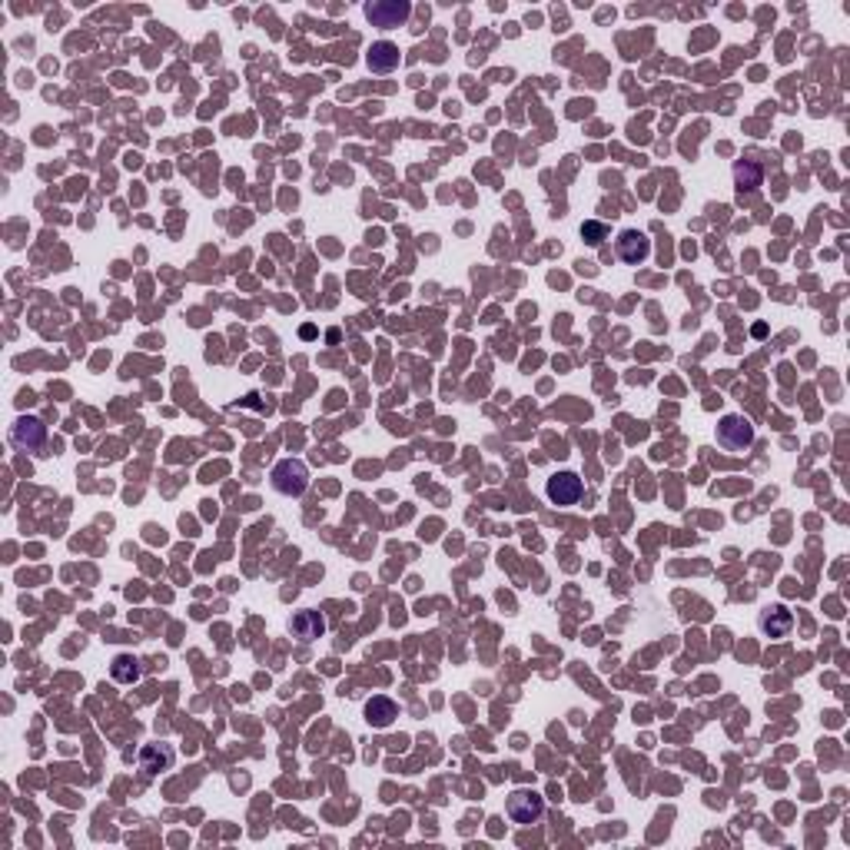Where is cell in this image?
Masks as SVG:
<instances>
[{
	"instance_id": "cell-10",
	"label": "cell",
	"mask_w": 850,
	"mask_h": 850,
	"mask_svg": "<svg viewBox=\"0 0 850 850\" xmlns=\"http://www.w3.org/2000/svg\"><path fill=\"white\" fill-rule=\"evenodd\" d=\"M399 60H402V53H399V47H395L393 40H376L366 53V67L372 74H393L395 67H399Z\"/></svg>"
},
{
	"instance_id": "cell-7",
	"label": "cell",
	"mask_w": 850,
	"mask_h": 850,
	"mask_svg": "<svg viewBox=\"0 0 850 850\" xmlns=\"http://www.w3.org/2000/svg\"><path fill=\"white\" fill-rule=\"evenodd\" d=\"M290 635L296 638V641L309 645V641H316V638L326 635V618H322L319 611H313V608L296 611V615L290 618Z\"/></svg>"
},
{
	"instance_id": "cell-4",
	"label": "cell",
	"mask_w": 850,
	"mask_h": 850,
	"mask_svg": "<svg viewBox=\"0 0 850 850\" xmlns=\"http://www.w3.org/2000/svg\"><path fill=\"white\" fill-rule=\"evenodd\" d=\"M505 811H508V817L521 827L538 824V821L545 817V798H542L538 790H512V794H508Z\"/></svg>"
},
{
	"instance_id": "cell-9",
	"label": "cell",
	"mask_w": 850,
	"mask_h": 850,
	"mask_svg": "<svg viewBox=\"0 0 850 850\" xmlns=\"http://www.w3.org/2000/svg\"><path fill=\"white\" fill-rule=\"evenodd\" d=\"M582 489L584 485L575 472H559V475L548 479V498H552L555 505H575V502L582 498Z\"/></svg>"
},
{
	"instance_id": "cell-8",
	"label": "cell",
	"mask_w": 850,
	"mask_h": 850,
	"mask_svg": "<svg viewBox=\"0 0 850 850\" xmlns=\"http://www.w3.org/2000/svg\"><path fill=\"white\" fill-rule=\"evenodd\" d=\"M173 761H177V751L170 748V744H163V741H153V744H143L140 748V767L143 775H163V771H170L173 767Z\"/></svg>"
},
{
	"instance_id": "cell-6",
	"label": "cell",
	"mask_w": 850,
	"mask_h": 850,
	"mask_svg": "<svg viewBox=\"0 0 850 850\" xmlns=\"http://www.w3.org/2000/svg\"><path fill=\"white\" fill-rule=\"evenodd\" d=\"M615 253H618L622 263L638 266V263H645L647 256H651V240H647L641 229H622L618 240H615Z\"/></svg>"
},
{
	"instance_id": "cell-12",
	"label": "cell",
	"mask_w": 850,
	"mask_h": 850,
	"mask_svg": "<svg viewBox=\"0 0 850 850\" xmlns=\"http://www.w3.org/2000/svg\"><path fill=\"white\" fill-rule=\"evenodd\" d=\"M395 718H399V704H395L393 698H385V695H376L372 701H366V721L369 727H376V731H385V727H393Z\"/></svg>"
},
{
	"instance_id": "cell-5",
	"label": "cell",
	"mask_w": 850,
	"mask_h": 850,
	"mask_svg": "<svg viewBox=\"0 0 850 850\" xmlns=\"http://www.w3.org/2000/svg\"><path fill=\"white\" fill-rule=\"evenodd\" d=\"M47 442V425L37 416H20L11 425V445L17 452H40Z\"/></svg>"
},
{
	"instance_id": "cell-2",
	"label": "cell",
	"mask_w": 850,
	"mask_h": 850,
	"mask_svg": "<svg viewBox=\"0 0 850 850\" xmlns=\"http://www.w3.org/2000/svg\"><path fill=\"white\" fill-rule=\"evenodd\" d=\"M718 445H721L724 452H735V456L748 452L751 445H754V425H751V419H744V416H724V419L718 422Z\"/></svg>"
},
{
	"instance_id": "cell-13",
	"label": "cell",
	"mask_w": 850,
	"mask_h": 850,
	"mask_svg": "<svg viewBox=\"0 0 850 850\" xmlns=\"http://www.w3.org/2000/svg\"><path fill=\"white\" fill-rule=\"evenodd\" d=\"M140 674H143V668L133 655H116L114 664H110V678H114L116 685H137Z\"/></svg>"
},
{
	"instance_id": "cell-3",
	"label": "cell",
	"mask_w": 850,
	"mask_h": 850,
	"mask_svg": "<svg viewBox=\"0 0 850 850\" xmlns=\"http://www.w3.org/2000/svg\"><path fill=\"white\" fill-rule=\"evenodd\" d=\"M412 17V4L409 0H369L366 4V20L372 27L393 30V27H406Z\"/></svg>"
},
{
	"instance_id": "cell-15",
	"label": "cell",
	"mask_w": 850,
	"mask_h": 850,
	"mask_svg": "<svg viewBox=\"0 0 850 850\" xmlns=\"http://www.w3.org/2000/svg\"><path fill=\"white\" fill-rule=\"evenodd\" d=\"M582 240L588 242V246H601V242L608 240V226L598 223V219H588V223L582 226Z\"/></svg>"
},
{
	"instance_id": "cell-1",
	"label": "cell",
	"mask_w": 850,
	"mask_h": 850,
	"mask_svg": "<svg viewBox=\"0 0 850 850\" xmlns=\"http://www.w3.org/2000/svg\"><path fill=\"white\" fill-rule=\"evenodd\" d=\"M269 485L273 492H280L286 498H299L309 489V469H306L303 458H282L273 465L269 472Z\"/></svg>"
},
{
	"instance_id": "cell-14",
	"label": "cell",
	"mask_w": 850,
	"mask_h": 850,
	"mask_svg": "<svg viewBox=\"0 0 850 850\" xmlns=\"http://www.w3.org/2000/svg\"><path fill=\"white\" fill-rule=\"evenodd\" d=\"M761 166L751 163V160H744V163L735 166V183H737V196H751V193H758V187H761Z\"/></svg>"
},
{
	"instance_id": "cell-11",
	"label": "cell",
	"mask_w": 850,
	"mask_h": 850,
	"mask_svg": "<svg viewBox=\"0 0 850 850\" xmlns=\"http://www.w3.org/2000/svg\"><path fill=\"white\" fill-rule=\"evenodd\" d=\"M758 628H761L764 638H787L790 635V628H794V615H790L784 605H775V608L761 611Z\"/></svg>"
}]
</instances>
